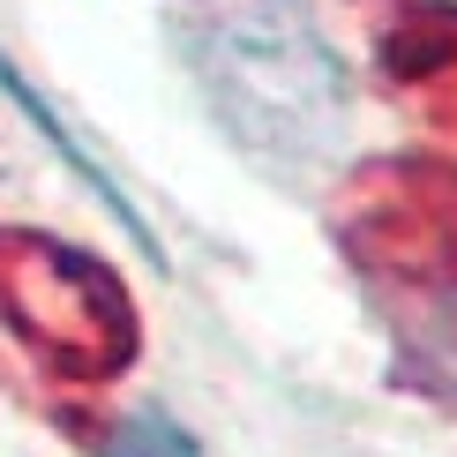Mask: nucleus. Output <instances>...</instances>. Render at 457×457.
Wrapping results in <instances>:
<instances>
[{
	"instance_id": "obj_1",
	"label": "nucleus",
	"mask_w": 457,
	"mask_h": 457,
	"mask_svg": "<svg viewBox=\"0 0 457 457\" xmlns=\"http://www.w3.org/2000/svg\"><path fill=\"white\" fill-rule=\"evenodd\" d=\"M187 61L218 120L262 158H308L345 120V68L293 0H211L187 23Z\"/></svg>"
}]
</instances>
